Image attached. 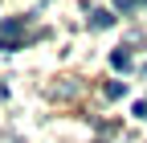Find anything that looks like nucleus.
<instances>
[{"label": "nucleus", "mask_w": 147, "mask_h": 143, "mask_svg": "<svg viewBox=\"0 0 147 143\" xmlns=\"http://www.w3.org/2000/svg\"><path fill=\"white\" fill-rule=\"evenodd\" d=\"M110 65H115V69H127V65H131V53H127V49H115V53H110Z\"/></svg>", "instance_id": "obj_3"}, {"label": "nucleus", "mask_w": 147, "mask_h": 143, "mask_svg": "<svg viewBox=\"0 0 147 143\" xmlns=\"http://www.w3.org/2000/svg\"><path fill=\"white\" fill-rule=\"evenodd\" d=\"M110 25H115V12H106V8L90 12V29H110Z\"/></svg>", "instance_id": "obj_2"}, {"label": "nucleus", "mask_w": 147, "mask_h": 143, "mask_svg": "<svg viewBox=\"0 0 147 143\" xmlns=\"http://www.w3.org/2000/svg\"><path fill=\"white\" fill-rule=\"evenodd\" d=\"M131 115H135V119H147V102H135V106H131Z\"/></svg>", "instance_id": "obj_5"}, {"label": "nucleus", "mask_w": 147, "mask_h": 143, "mask_svg": "<svg viewBox=\"0 0 147 143\" xmlns=\"http://www.w3.org/2000/svg\"><path fill=\"white\" fill-rule=\"evenodd\" d=\"M115 4H119V8L127 12V8H135V0H115Z\"/></svg>", "instance_id": "obj_6"}, {"label": "nucleus", "mask_w": 147, "mask_h": 143, "mask_svg": "<svg viewBox=\"0 0 147 143\" xmlns=\"http://www.w3.org/2000/svg\"><path fill=\"white\" fill-rule=\"evenodd\" d=\"M29 37V25H25V16H8L4 25H0V49H21Z\"/></svg>", "instance_id": "obj_1"}, {"label": "nucleus", "mask_w": 147, "mask_h": 143, "mask_svg": "<svg viewBox=\"0 0 147 143\" xmlns=\"http://www.w3.org/2000/svg\"><path fill=\"white\" fill-rule=\"evenodd\" d=\"M123 94H127L123 82H110V86H106V102H115V98H123Z\"/></svg>", "instance_id": "obj_4"}]
</instances>
